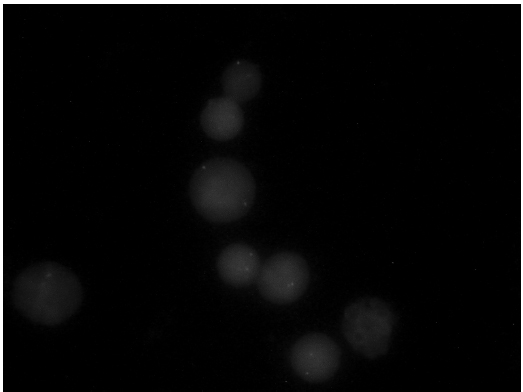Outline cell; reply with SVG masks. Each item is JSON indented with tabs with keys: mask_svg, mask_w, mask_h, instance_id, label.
I'll return each instance as SVG.
<instances>
[{
	"mask_svg": "<svg viewBox=\"0 0 523 392\" xmlns=\"http://www.w3.org/2000/svg\"><path fill=\"white\" fill-rule=\"evenodd\" d=\"M262 74L259 67L247 60L229 64L221 77L224 96L237 103L254 98L261 88Z\"/></svg>",
	"mask_w": 523,
	"mask_h": 392,
	"instance_id": "8",
	"label": "cell"
},
{
	"mask_svg": "<svg viewBox=\"0 0 523 392\" xmlns=\"http://www.w3.org/2000/svg\"><path fill=\"white\" fill-rule=\"evenodd\" d=\"M310 279L305 259L294 252L281 251L261 266L257 286L267 301L284 305L295 302L306 291Z\"/></svg>",
	"mask_w": 523,
	"mask_h": 392,
	"instance_id": "4",
	"label": "cell"
},
{
	"mask_svg": "<svg viewBox=\"0 0 523 392\" xmlns=\"http://www.w3.org/2000/svg\"><path fill=\"white\" fill-rule=\"evenodd\" d=\"M395 314L379 298L364 297L348 305L342 317V332L350 346L367 358L387 353Z\"/></svg>",
	"mask_w": 523,
	"mask_h": 392,
	"instance_id": "3",
	"label": "cell"
},
{
	"mask_svg": "<svg viewBox=\"0 0 523 392\" xmlns=\"http://www.w3.org/2000/svg\"><path fill=\"white\" fill-rule=\"evenodd\" d=\"M200 124L208 137L227 141L242 130L244 113L239 103L228 97L212 98L201 112Z\"/></svg>",
	"mask_w": 523,
	"mask_h": 392,
	"instance_id": "7",
	"label": "cell"
},
{
	"mask_svg": "<svg viewBox=\"0 0 523 392\" xmlns=\"http://www.w3.org/2000/svg\"><path fill=\"white\" fill-rule=\"evenodd\" d=\"M217 272L226 284L233 287H245L258 277L261 262L256 250L245 243H232L218 255Z\"/></svg>",
	"mask_w": 523,
	"mask_h": 392,
	"instance_id": "6",
	"label": "cell"
},
{
	"mask_svg": "<svg viewBox=\"0 0 523 392\" xmlns=\"http://www.w3.org/2000/svg\"><path fill=\"white\" fill-rule=\"evenodd\" d=\"M256 185L242 163L227 157L203 162L189 184L191 202L197 212L214 223L238 220L252 207Z\"/></svg>",
	"mask_w": 523,
	"mask_h": 392,
	"instance_id": "2",
	"label": "cell"
},
{
	"mask_svg": "<svg viewBox=\"0 0 523 392\" xmlns=\"http://www.w3.org/2000/svg\"><path fill=\"white\" fill-rule=\"evenodd\" d=\"M12 299L16 309L29 320L54 326L78 311L83 289L67 267L45 261L27 267L16 277Z\"/></svg>",
	"mask_w": 523,
	"mask_h": 392,
	"instance_id": "1",
	"label": "cell"
},
{
	"mask_svg": "<svg viewBox=\"0 0 523 392\" xmlns=\"http://www.w3.org/2000/svg\"><path fill=\"white\" fill-rule=\"evenodd\" d=\"M290 364L303 380L324 382L337 372L341 361L338 344L322 333H310L299 338L291 347Z\"/></svg>",
	"mask_w": 523,
	"mask_h": 392,
	"instance_id": "5",
	"label": "cell"
}]
</instances>
